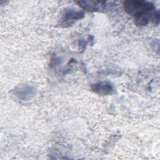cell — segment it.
I'll list each match as a JSON object with an SVG mask.
<instances>
[{
  "label": "cell",
  "instance_id": "1",
  "mask_svg": "<svg viewBox=\"0 0 160 160\" xmlns=\"http://www.w3.org/2000/svg\"><path fill=\"white\" fill-rule=\"evenodd\" d=\"M125 11L134 18V23L144 26L152 21L155 25L159 23V12L154 4L149 1L141 0L126 1L123 3Z\"/></svg>",
  "mask_w": 160,
  "mask_h": 160
},
{
  "label": "cell",
  "instance_id": "2",
  "mask_svg": "<svg viewBox=\"0 0 160 160\" xmlns=\"http://www.w3.org/2000/svg\"><path fill=\"white\" fill-rule=\"evenodd\" d=\"M84 17V12L78 11L72 8H67L63 11L60 18L59 25L61 27L66 28L72 25L76 21Z\"/></svg>",
  "mask_w": 160,
  "mask_h": 160
},
{
  "label": "cell",
  "instance_id": "3",
  "mask_svg": "<svg viewBox=\"0 0 160 160\" xmlns=\"http://www.w3.org/2000/svg\"><path fill=\"white\" fill-rule=\"evenodd\" d=\"M91 88L94 92L101 95H109L114 91V86L109 81L98 82L92 84Z\"/></svg>",
  "mask_w": 160,
  "mask_h": 160
},
{
  "label": "cell",
  "instance_id": "4",
  "mask_svg": "<svg viewBox=\"0 0 160 160\" xmlns=\"http://www.w3.org/2000/svg\"><path fill=\"white\" fill-rule=\"evenodd\" d=\"M76 2L83 9L92 12L99 11L106 4L105 1H79Z\"/></svg>",
  "mask_w": 160,
  "mask_h": 160
}]
</instances>
